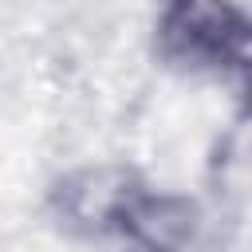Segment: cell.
<instances>
[{
	"instance_id": "obj_1",
	"label": "cell",
	"mask_w": 252,
	"mask_h": 252,
	"mask_svg": "<svg viewBox=\"0 0 252 252\" xmlns=\"http://www.w3.org/2000/svg\"><path fill=\"white\" fill-rule=\"evenodd\" d=\"M252 24L232 0H161L154 47L189 75H244Z\"/></svg>"
},
{
	"instance_id": "obj_2",
	"label": "cell",
	"mask_w": 252,
	"mask_h": 252,
	"mask_svg": "<svg viewBox=\"0 0 252 252\" xmlns=\"http://www.w3.org/2000/svg\"><path fill=\"white\" fill-rule=\"evenodd\" d=\"M142 189L146 181L130 165H118V161L75 165L51 181L47 209L75 236H118L122 213Z\"/></svg>"
},
{
	"instance_id": "obj_3",
	"label": "cell",
	"mask_w": 252,
	"mask_h": 252,
	"mask_svg": "<svg viewBox=\"0 0 252 252\" xmlns=\"http://www.w3.org/2000/svg\"><path fill=\"white\" fill-rule=\"evenodd\" d=\"M118 236L138 252H224L220 217L189 193L142 189L122 213Z\"/></svg>"
}]
</instances>
